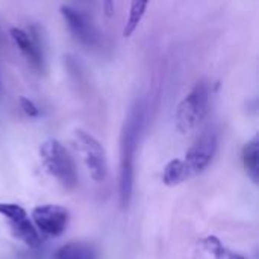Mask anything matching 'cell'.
<instances>
[{"label":"cell","instance_id":"obj_1","mask_svg":"<svg viewBox=\"0 0 259 259\" xmlns=\"http://www.w3.org/2000/svg\"><path fill=\"white\" fill-rule=\"evenodd\" d=\"M146 124V105L143 100L135 102L124 120L120 137V175H118V194L123 206H127L135 181V155Z\"/></svg>","mask_w":259,"mask_h":259},{"label":"cell","instance_id":"obj_2","mask_svg":"<svg viewBox=\"0 0 259 259\" xmlns=\"http://www.w3.org/2000/svg\"><path fill=\"white\" fill-rule=\"evenodd\" d=\"M39 156L49 175L53 176L64 188L73 190L77 185L79 179L76 164L58 140H46L39 147Z\"/></svg>","mask_w":259,"mask_h":259},{"label":"cell","instance_id":"obj_3","mask_svg":"<svg viewBox=\"0 0 259 259\" xmlns=\"http://www.w3.org/2000/svg\"><path fill=\"white\" fill-rule=\"evenodd\" d=\"M209 106V87L205 82H199L190 91V94L179 103L176 111V126L181 134L194 131L205 118Z\"/></svg>","mask_w":259,"mask_h":259},{"label":"cell","instance_id":"obj_4","mask_svg":"<svg viewBox=\"0 0 259 259\" xmlns=\"http://www.w3.org/2000/svg\"><path fill=\"white\" fill-rule=\"evenodd\" d=\"M74 143L91 179L97 184L105 182L108 178V159L103 146L82 129L74 131Z\"/></svg>","mask_w":259,"mask_h":259},{"label":"cell","instance_id":"obj_5","mask_svg":"<svg viewBox=\"0 0 259 259\" xmlns=\"http://www.w3.org/2000/svg\"><path fill=\"white\" fill-rule=\"evenodd\" d=\"M0 215L8 220L14 238L32 249L41 246V234L32 223L24 208L15 203H0Z\"/></svg>","mask_w":259,"mask_h":259},{"label":"cell","instance_id":"obj_6","mask_svg":"<svg viewBox=\"0 0 259 259\" xmlns=\"http://www.w3.org/2000/svg\"><path fill=\"white\" fill-rule=\"evenodd\" d=\"M217 147H219V138L212 129L205 131L194 141V144L190 147L185 158L182 159L185 164L188 178L199 176L209 167V164L212 162L215 156Z\"/></svg>","mask_w":259,"mask_h":259},{"label":"cell","instance_id":"obj_7","mask_svg":"<svg viewBox=\"0 0 259 259\" xmlns=\"http://www.w3.org/2000/svg\"><path fill=\"white\" fill-rule=\"evenodd\" d=\"M30 220L39 234L47 237H59L68 226L70 214L59 205H38L32 209Z\"/></svg>","mask_w":259,"mask_h":259},{"label":"cell","instance_id":"obj_8","mask_svg":"<svg viewBox=\"0 0 259 259\" xmlns=\"http://www.w3.org/2000/svg\"><path fill=\"white\" fill-rule=\"evenodd\" d=\"M61 15L67 23V27L70 29L71 35L85 47L94 49L100 46L102 42V35L99 33L97 27L94 23L85 15L82 11L71 8V6H61Z\"/></svg>","mask_w":259,"mask_h":259},{"label":"cell","instance_id":"obj_9","mask_svg":"<svg viewBox=\"0 0 259 259\" xmlns=\"http://www.w3.org/2000/svg\"><path fill=\"white\" fill-rule=\"evenodd\" d=\"M9 35H11L14 44L18 47L20 53L29 62V65L36 71H42L44 70V55H42V49H41L38 35H30L18 27H12L9 30Z\"/></svg>","mask_w":259,"mask_h":259},{"label":"cell","instance_id":"obj_10","mask_svg":"<svg viewBox=\"0 0 259 259\" xmlns=\"http://www.w3.org/2000/svg\"><path fill=\"white\" fill-rule=\"evenodd\" d=\"M53 259H97V252L88 243L71 241L58 249Z\"/></svg>","mask_w":259,"mask_h":259},{"label":"cell","instance_id":"obj_11","mask_svg":"<svg viewBox=\"0 0 259 259\" xmlns=\"http://www.w3.org/2000/svg\"><path fill=\"white\" fill-rule=\"evenodd\" d=\"M243 164L246 168V173L253 181V184L259 182V140L258 137L252 138L244 150H243Z\"/></svg>","mask_w":259,"mask_h":259},{"label":"cell","instance_id":"obj_12","mask_svg":"<svg viewBox=\"0 0 259 259\" xmlns=\"http://www.w3.org/2000/svg\"><path fill=\"white\" fill-rule=\"evenodd\" d=\"M202 246L206 253H209L214 259H246L240 253L226 247L215 235H208L202 240Z\"/></svg>","mask_w":259,"mask_h":259},{"label":"cell","instance_id":"obj_13","mask_svg":"<svg viewBox=\"0 0 259 259\" xmlns=\"http://www.w3.org/2000/svg\"><path fill=\"white\" fill-rule=\"evenodd\" d=\"M188 178V173H187V168H185V164L182 159H171L165 168H164V173H162V182L167 185V187H176L182 182H185Z\"/></svg>","mask_w":259,"mask_h":259},{"label":"cell","instance_id":"obj_14","mask_svg":"<svg viewBox=\"0 0 259 259\" xmlns=\"http://www.w3.org/2000/svg\"><path fill=\"white\" fill-rule=\"evenodd\" d=\"M147 5H149V0H131L129 15H127L126 24H124V29H123V35L126 38H129L137 30V27L140 26V23H141V20H143V17L146 14Z\"/></svg>","mask_w":259,"mask_h":259},{"label":"cell","instance_id":"obj_15","mask_svg":"<svg viewBox=\"0 0 259 259\" xmlns=\"http://www.w3.org/2000/svg\"><path fill=\"white\" fill-rule=\"evenodd\" d=\"M18 103H20V108H21V111L27 115V117H30V118H35V117H38L39 115V109L36 108V105L30 100V99H27V97H20L18 99Z\"/></svg>","mask_w":259,"mask_h":259},{"label":"cell","instance_id":"obj_16","mask_svg":"<svg viewBox=\"0 0 259 259\" xmlns=\"http://www.w3.org/2000/svg\"><path fill=\"white\" fill-rule=\"evenodd\" d=\"M103 9L108 17L114 14V0H103Z\"/></svg>","mask_w":259,"mask_h":259}]
</instances>
